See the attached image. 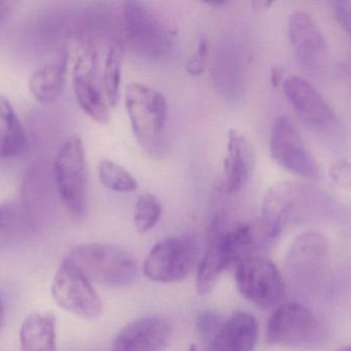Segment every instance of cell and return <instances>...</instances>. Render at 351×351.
<instances>
[{"mask_svg":"<svg viewBox=\"0 0 351 351\" xmlns=\"http://www.w3.org/2000/svg\"><path fill=\"white\" fill-rule=\"evenodd\" d=\"M258 337L256 318L246 312H235L210 339L207 351H254Z\"/></svg>","mask_w":351,"mask_h":351,"instance_id":"obj_18","label":"cell"},{"mask_svg":"<svg viewBox=\"0 0 351 351\" xmlns=\"http://www.w3.org/2000/svg\"><path fill=\"white\" fill-rule=\"evenodd\" d=\"M289 38L300 64L317 71L326 64V40L313 18L304 11H295L289 18Z\"/></svg>","mask_w":351,"mask_h":351,"instance_id":"obj_13","label":"cell"},{"mask_svg":"<svg viewBox=\"0 0 351 351\" xmlns=\"http://www.w3.org/2000/svg\"><path fill=\"white\" fill-rule=\"evenodd\" d=\"M252 5V7L254 8V10H258V11H265V10L270 9L273 3L272 1H254Z\"/></svg>","mask_w":351,"mask_h":351,"instance_id":"obj_32","label":"cell"},{"mask_svg":"<svg viewBox=\"0 0 351 351\" xmlns=\"http://www.w3.org/2000/svg\"><path fill=\"white\" fill-rule=\"evenodd\" d=\"M171 338L167 320L149 316L125 326L112 343L110 351H164Z\"/></svg>","mask_w":351,"mask_h":351,"instance_id":"obj_15","label":"cell"},{"mask_svg":"<svg viewBox=\"0 0 351 351\" xmlns=\"http://www.w3.org/2000/svg\"><path fill=\"white\" fill-rule=\"evenodd\" d=\"M271 156L287 171L306 180L319 176V166L289 117L275 119L270 138Z\"/></svg>","mask_w":351,"mask_h":351,"instance_id":"obj_10","label":"cell"},{"mask_svg":"<svg viewBox=\"0 0 351 351\" xmlns=\"http://www.w3.org/2000/svg\"><path fill=\"white\" fill-rule=\"evenodd\" d=\"M317 335L315 316L300 304L279 306L267 324V341L279 346H303L315 340Z\"/></svg>","mask_w":351,"mask_h":351,"instance_id":"obj_12","label":"cell"},{"mask_svg":"<svg viewBox=\"0 0 351 351\" xmlns=\"http://www.w3.org/2000/svg\"><path fill=\"white\" fill-rule=\"evenodd\" d=\"M332 11L337 22L340 24L341 27L349 34L350 32L351 19V3L344 0H337L332 1Z\"/></svg>","mask_w":351,"mask_h":351,"instance_id":"obj_29","label":"cell"},{"mask_svg":"<svg viewBox=\"0 0 351 351\" xmlns=\"http://www.w3.org/2000/svg\"><path fill=\"white\" fill-rule=\"evenodd\" d=\"M121 25L124 42L139 58L159 60L171 48L173 32L151 3L126 1Z\"/></svg>","mask_w":351,"mask_h":351,"instance_id":"obj_3","label":"cell"},{"mask_svg":"<svg viewBox=\"0 0 351 351\" xmlns=\"http://www.w3.org/2000/svg\"><path fill=\"white\" fill-rule=\"evenodd\" d=\"M52 295L59 307L73 315L95 319L101 314V300L93 285L66 258L55 274Z\"/></svg>","mask_w":351,"mask_h":351,"instance_id":"obj_9","label":"cell"},{"mask_svg":"<svg viewBox=\"0 0 351 351\" xmlns=\"http://www.w3.org/2000/svg\"><path fill=\"white\" fill-rule=\"evenodd\" d=\"M73 92L80 108L99 123L110 122V112L101 84L98 82V54L93 45H86L73 66Z\"/></svg>","mask_w":351,"mask_h":351,"instance_id":"obj_11","label":"cell"},{"mask_svg":"<svg viewBox=\"0 0 351 351\" xmlns=\"http://www.w3.org/2000/svg\"><path fill=\"white\" fill-rule=\"evenodd\" d=\"M223 322L215 312L204 311L199 314L196 319V326L200 335L204 339H211L219 330Z\"/></svg>","mask_w":351,"mask_h":351,"instance_id":"obj_28","label":"cell"},{"mask_svg":"<svg viewBox=\"0 0 351 351\" xmlns=\"http://www.w3.org/2000/svg\"><path fill=\"white\" fill-rule=\"evenodd\" d=\"M287 101L305 124L315 130L328 128L335 121L332 106L305 79L289 77L282 83Z\"/></svg>","mask_w":351,"mask_h":351,"instance_id":"obj_14","label":"cell"},{"mask_svg":"<svg viewBox=\"0 0 351 351\" xmlns=\"http://www.w3.org/2000/svg\"><path fill=\"white\" fill-rule=\"evenodd\" d=\"M188 351H199L198 348H197L196 345L193 344L192 346L190 347Z\"/></svg>","mask_w":351,"mask_h":351,"instance_id":"obj_36","label":"cell"},{"mask_svg":"<svg viewBox=\"0 0 351 351\" xmlns=\"http://www.w3.org/2000/svg\"><path fill=\"white\" fill-rule=\"evenodd\" d=\"M205 57L200 56V55L196 54L186 65V71L190 73L191 75H199L204 71Z\"/></svg>","mask_w":351,"mask_h":351,"instance_id":"obj_30","label":"cell"},{"mask_svg":"<svg viewBox=\"0 0 351 351\" xmlns=\"http://www.w3.org/2000/svg\"><path fill=\"white\" fill-rule=\"evenodd\" d=\"M238 291L258 307H274L285 295V282L278 269L266 258L250 256L237 265Z\"/></svg>","mask_w":351,"mask_h":351,"instance_id":"obj_8","label":"cell"},{"mask_svg":"<svg viewBox=\"0 0 351 351\" xmlns=\"http://www.w3.org/2000/svg\"><path fill=\"white\" fill-rule=\"evenodd\" d=\"M3 300H1V297H0V330H1V326H3Z\"/></svg>","mask_w":351,"mask_h":351,"instance_id":"obj_34","label":"cell"},{"mask_svg":"<svg viewBox=\"0 0 351 351\" xmlns=\"http://www.w3.org/2000/svg\"><path fill=\"white\" fill-rule=\"evenodd\" d=\"M52 173L63 206L73 217H84L87 211L89 178L85 147L77 135H71L63 143Z\"/></svg>","mask_w":351,"mask_h":351,"instance_id":"obj_5","label":"cell"},{"mask_svg":"<svg viewBox=\"0 0 351 351\" xmlns=\"http://www.w3.org/2000/svg\"><path fill=\"white\" fill-rule=\"evenodd\" d=\"M98 176L100 182L112 192L131 193L138 188V182L133 178L132 174L110 160H102L99 162Z\"/></svg>","mask_w":351,"mask_h":351,"instance_id":"obj_25","label":"cell"},{"mask_svg":"<svg viewBox=\"0 0 351 351\" xmlns=\"http://www.w3.org/2000/svg\"><path fill=\"white\" fill-rule=\"evenodd\" d=\"M69 62V47L62 46L50 60L32 73L28 87L36 100L42 104H53L59 99L66 83Z\"/></svg>","mask_w":351,"mask_h":351,"instance_id":"obj_16","label":"cell"},{"mask_svg":"<svg viewBox=\"0 0 351 351\" xmlns=\"http://www.w3.org/2000/svg\"><path fill=\"white\" fill-rule=\"evenodd\" d=\"M271 86L277 89L283 83L282 71L278 66H273L270 71Z\"/></svg>","mask_w":351,"mask_h":351,"instance_id":"obj_31","label":"cell"},{"mask_svg":"<svg viewBox=\"0 0 351 351\" xmlns=\"http://www.w3.org/2000/svg\"><path fill=\"white\" fill-rule=\"evenodd\" d=\"M29 147V139L21 119L9 98L0 95V157L16 159Z\"/></svg>","mask_w":351,"mask_h":351,"instance_id":"obj_20","label":"cell"},{"mask_svg":"<svg viewBox=\"0 0 351 351\" xmlns=\"http://www.w3.org/2000/svg\"><path fill=\"white\" fill-rule=\"evenodd\" d=\"M330 182L340 189H350V164L348 160L340 159L330 166L328 171Z\"/></svg>","mask_w":351,"mask_h":351,"instance_id":"obj_27","label":"cell"},{"mask_svg":"<svg viewBox=\"0 0 351 351\" xmlns=\"http://www.w3.org/2000/svg\"><path fill=\"white\" fill-rule=\"evenodd\" d=\"M225 1H217V3H208L207 5H217V7H221V5H225Z\"/></svg>","mask_w":351,"mask_h":351,"instance_id":"obj_35","label":"cell"},{"mask_svg":"<svg viewBox=\"0 0 351 351\" xmlns=\"http://www.w3.org/2000/svg\"><path fill=\"white\" fill-rule=\"evenodd\" d=\"M258 244L254 226H238L223 233L221 217H215L209 228L208 247L199 262L196 281L199 293L202 295L209 293L226 269L250 258Z\"/></svg>","mask_w":351,"mask_h":351,"instance_id":"obj_2","label":"cell"},{"mask_svg":"<svg viewBox=\"0 0 351 351\" xmlns=\"http://www.w3.org/2000/svg\"><path fill=\"white\" fill-rule=\"evenodd\" d=\"M66 260L91 283L123 287L134 282L137 276L133 256L112 244H82L69 252Z\"/></svg>","mask_w":351,"mask_h":351,"instance_id":"obj_4","label":"cell"},{"mask_svg":"<svg viewBox=\"0 0 351 351\" xmlns=\"http://www.w3.org/2000/svg\"><path fill=\"white\" fill-rule=\"evenodd\" d=\"M51 173L44 162H36L26 172L21 202L36 225L51 203Z\"/></svg>","mask_w":351,"mask_h":351,"instance_id":"obj_21","label":"cell"},{"mask_svg":"<svg viewBox=\"0 0 351 351\" xmlns=\"http://www.w3.org/2000/svg\"><path fill=\"white\" fill-rule=\"evenodd\" d=\"M162 206L157 197L152 194H143L135 202L133 223L138 233L145 234L153 229L160 217Z\"/></svg>","mask_w":351,"mask_h":351,"instance_id":"obj_26","label":"cell"},{"mask_svg":"<svg viewBox=\"0 0 351 351\" xmlns=\"http://www.w3.org/2000/svg\"><path fill=\"white\" fill-rule=\"evenodd\" d=\"M337 351H350V347H343V348L338 349Z\"/></svg>","mask_w":351,"mask_h":351,"instance_id":"obj_37","label":"cell"},{"mask_svg":"<svg viewBox=\"0 0 351 351\" xmlns=\"http://www.w3.org/2000/svg\"><path fill=\"white\" fill-rule=\"evenodd\" d=\"M123 44L114 43L106 53L102 73V90L108 106L114 108L120 98L122 80Z\"/></svg>","mask_w":351,"mask_h":351,"instance_id":"obj_24","label":"cell"},{"mask_svg":"<svg viewBox=\"0 0 351 351\" xmlns=\"http://www.w3.org/2000/svg\"><path fill=\"white\" fill-rule=\"evenodd\" d=\"M34 221L21 200L0 203V252L23 243L34 231Z\"/></svg>","mask_w":351,"mask_h":351,"instance_id":"obj_19","label":"cell"},{"mask_svg":"<svg viewBox=\"0 0 351 351\" xmlns=\"http://www.w3.org/2000/svg\"><path fill=\"white\" fill-rule=\"evenodd\" d=\"M199 256L200 245L194 236L164 238L152 248L143 271L147 278L156 282H176L194 270Z\"/></svg>","mask_w":351,"mask_h":351,"instance_id":"obj_6","label":"cell"},{"mask_svg":"<svg viewBox=\"0 0 351 351\" xmlns=\"http://www.w3.org/2000/svg\"><path fill=\"white\" fill-rule=\"evenodd\" d=\"M317 194L316 189L301 182L283 180L273 184L265 195L261 221L271 239L278 236L289 219L312 207Z\"/></svg>","mask_w":351,"mask_h":351,"instance_id":"obj_7","label":"cell"},{"mask_svg":"<svg viewBox=\"0 0 351 351\" xmlns=\"http://www.w3.org/2000/svg\"><path fill=\"white\" fill-rule=\"evenodd\" d=\"M125 104L137 143L151 157H164L169 149V139L168 104L163 94L132 83L127 86Z\"/></svg>","mask_w":351,"mask_h":351,"instance_id":"obj_1","label":"cell"},{"mask_svg":"<svg viewBox=\"0 0 351 351\" xmlns=\"http://www.w3.org/2000/svg\"><path fill=\"white\" fill-rule=\"evenodd\" d=\"M21 351H56V319L50 313H32L22 324Z\"/></svg>","mask_w":351,"mask_h":351,"instance_id":"obj_22","label":"cell"},{"mask_svg":"<svg viewBox=\"0 0 351 351\" xmlns=\"http://www.w3.org/2000/svg\"><path fill=\"white\" fill-rule=\"evenodd\" d=\"M8 12H9V3L0 1V21L8 15Z\"/></svg>","mask_w":351,"mask_h":351,"instance_id":"obj_33","label":"cell"},{"mask_svg":"<svg viewBox=\"0 0 351 351\" xmlns=\"http://www.w3.org/2000/svg\"><path fill=\"white\" fill-rule=\"evenodd\" d=\"M326 248V238L320 234L313 232L301 234L291 246L289 261L293 268H312L324 260Z\"/></svg>","mask_w":351,"mask_h":351,"instance_id":"obj_23","label":"cell"},{"mask_svg":"<svg viewBox=\"0 0 351 351\" xmlns=\"http://www.w3.org/2000/svg\"><path fill=\"white\" fill-rule=\"evenodd\" d=\"M252 167L254 158L250 143L239 131L231 129L228 134L221 192L234 194L241 190L250 180Z\"/></svg>","mask_w":351,"mask_h":351,"instance_id":"obj_17","label":"cell"}]
</instances>
